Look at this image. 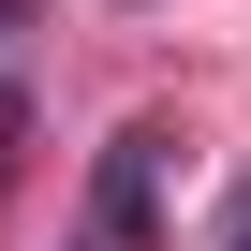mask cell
I'll return each mask as SVG.
<instances>
[{
  "label": "cell",
  "instance_id": "obj_2",
  "mask_svg": "<svg viewBox=\"0 0 251 251\" xmlns=\"http://www.w3.org/2000/svg\"><path fill=\"white\" fill-rule=\"evenodd\" d=\"M89 251H103V236H89Z\"/></svg>",
  "mask_w": 251,
  "mask_h": 251
},
{
  "label": "cell",
  "instance_id": "obj_1",
  "mask_svg": "<svg viewBox=\"0 0 251 251\" xmlns=\"http://www.w3.org/2000/svg\"><path fill=\"white\" fill-rule=\"evenodd\" d=\"M236 251H251V222H236Z\"/></svg>",
  "mask_w": 251,
  "mask_h": 251
}]
</instances>
